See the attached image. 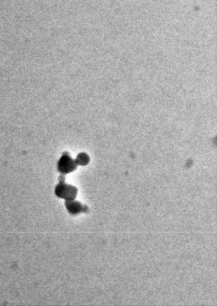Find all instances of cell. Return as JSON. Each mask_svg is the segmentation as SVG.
Masks as SVG:
<instances>
[{
	"instance_id": "1",
	"label": "cell",
	"mask_w": 217,
	"mask_h": 306,
	"mask_svg": "<svg viewBox=\"0 0 217 306\" xmlns=\"http://www.w3.org/2000/svg\"><path fill=\"white\" fill-rule=\"evenodd\" d=\"M64 175L59 177V182L57 184L55 193L60 199L66 200H75L78 194V189L75 186L70 185L65 182Z\"/></svg>"
},
{
	"instance_id": "2",
	"label": "cell",
	"mask_w": 217,
	"mask_h": 306,
	"mask_svg": "<svg viewBox=\"0 0 217 306\" xmlns=\"http://www.w3.org/2000/svg\"><path fill=\"white\" fill-rule=\"evenodd\" d=\"M78 166L76 160L71 158L69 153H64L58 161V170L62 175H67L75 171Z\"/></svg>"
},
{
	"instance_id": "3",
	"label": "cell",
	"mask_w": 217,
	"mask_h": 306,
	"mask_svg": "<svg viewBox=\"0 0 217 306\" xmlns=\"http://www.w3.org/2000/svg\"><path fill=\"white\" fill-rule=\"evenodd\" d=\"M65 205L67 211L73 215H79L87 211V206L75 200L65 201Z\"/></svg>"
},
{
	"instance_id": "4",
	"label": "cell",
	"mask_w": 217,
	"mask_h": 306,
	"mask_svg": "<svg viewBox=\"0 0 217 306\" xmlns=\"http://www.w3.org/2000/svg\"><path fill=\"white\" fill-rule=\"evenodd\" d=\"M75 160L78 165L87 166L89 163L90 157L87 153H82L78 155Z\"/></svg>"
}]
</instances>
